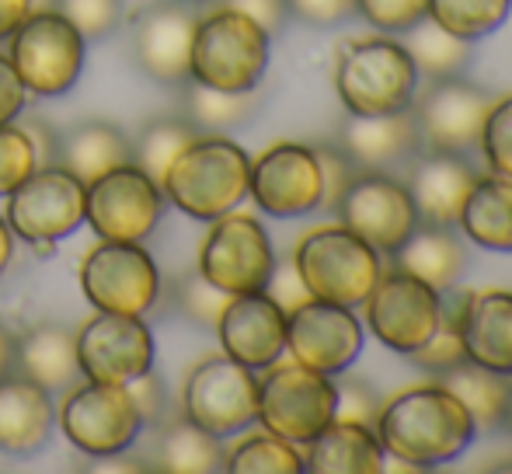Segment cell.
I'll return each instance as SVG.
<instances>
[{"instance_id": "1", "label": "cell", "mask_w": 512, "mask_h": 474, "mask_svg": "<svg viewBox=\"0 0 512 474\" xmlns=\"http://www.w3.org/2000/svg\"><path fill=\"white\" fill-rule=\"evenodd\" d=\"M377 436L384 454L408 471H432L464 457L478 426L443 384H415L380 405Z\"/></svg>"}, {"instance_id": "2", "label": "cell", "mask_w": 512, "mask_h": 474, "mask_svg": "<svg viewBox=\"0 0 512 474\" xmlns=\"http://www.w3.org/2000/svg\"><path fill=\"white\" fill-rule=\"evenodd\" d=\"M251 157L223 133H199L161 178V192L192 220H216L248 199Z\"/></svg>"}, {"instance_id": "3", "label": "cell", "mask_w": 512, "mask_h": 474, "mask_svg": "<svg viewBox=\"0 0 512 474\" xmlns=\"http://www.w3.org/2000/svg\"><path fill=\"white\" fill-rule=\"evenodd\" d=\"M418 70L405 42L363 35L338 46L335 53V95L349 116H391L415 102Z\"/></svg>"}, {"instance_id": "4", "label": "cell", "mask_w": 512, "mask_h": 474, "mask_svg": "<svg viewBox=\"0 0 512 474\" xmlns=\"http://www.w3.org/2000/svg\"><path fill=\"white\" fill-rule=\"evenodd\" d=\"M272 35L248 14L220 4L196 21L189 81L216 91H258L269 70Z\"/></svg>"}, {"instance_id": "5", "label": "cell", "mask_w": 512, "mask_h": 474, "mask_svg": "<svg viewBox=\"0 0 512 474\" xmlns=\"http://www.w3.org/2000/svg\"><path fill=\"white\" fill-rule=\"evenodd\" d=\"M290 262L304 283L307 297L352 307V311L363 307V300L370 297L380 272H384L380 251L342 224L310 227L297 241Z\"/></svg>"}, {"instance_id": "6", "label": "cell", "mask_w": 512, "mask_h": 474, "mask_svg": "<svg viewBox=\"0 0 512 474\" xmlns=\"http://www.w3.org/2000/svg\"><path fill=\"white\" fill-rule=\"evenodd\" d=\"M258 426L283 440L307 447L324 426L335 422V377L300 366L297 359L258 370Z\"/></svg>"}, {"instance_id": "7", "label": "cell", "mask_w": 512, "mask_h": 474, "mask_svg": "<svg viewBox=\"0 0 512 474\" xmlns=\"http://www.w3.org/2000/svg\"><path fill=\"white\" fill-rule=\"evenodd\" d=\"M88 42L60 11H35L7 39V60L28 98H63L84 70Z\"/></svg>"}, {"instance_id": "8", "label": "cell", "mask_w": 512, "mask_h": 474, "mask_svg": "<svg viewBox=\"0 0 512 474\" xmlns=\"http://www.w3.org/2000/svg\"><path fill=\"white\" fill-rule=\"evenodd\" d=\"M60 433L84 457H108L133 450L143 433V419L129 398L126 384L77 377L56 405Z\"/></svg>"}, {"instance_id": "9", "label": "cell", "mask_w": 512, "mask_h": 474, "mask_svg": "<svg viewBox=\"0 0 512 474\" xmlns=\"http://www.w3.org/2000/svg\"><path fill=\"white\" fill-rule=\"evenodd\" d=\"M77 283L95 311L150 314L161 300V269L143 241H98L77 265Z\"/></svg>"}, {"instance_id": "10", "label": "cell", "mask_w": 512, "mask_h": 474, "mask_svg": "<svg viewBox=\"0 0 512 474\" xmlns=\"http://www.w3.org/2000/svg\"><path fill=\"white\" fill-rule=\"evenodd\" d=\"M276 248L262 220L251 213H223L209 220V231L199 241L196 269L223 293H255L265 290L276 272Z\"/></svg>"}, {"instance_id": "11", "label": "cell", "mask_w": 512, "mask_h": 474, "mask_svg": "<svg viewBox=\"0 0 512 474\" xmlns=\"http://www.w3.org/2000/svg\"><path fill=\"white\" fill-rule=\"evenodd\" d=\"M182 415L220 440L241 436L258 422V373L223 353L199 359L182 384Z\"/></svg>"}, {"instance_id": "12", "label": "cell", "mask_w": 512, "mask_h": 474, "mask_svg": "<svg viewBox=\"0 0 512 474\" xmlns=\"http://www.w3.org/2000/svg\"><path fill=\"white\" fill-rule=\"evenodd\" d=\"M88 185L60 164H39L7 192L4 220L25 244H56L84 224Z\"/></svg>"}, {"instance_id": "13", "label": "cell", "mask_w": 512, "mask_h": 474, "mask_svg": "<svg viewBox=\"0 0 512 474\" xmlns=\"http://www.w3.org/2000/svg\"><path fill=\"white\" fill-rule=\"evenodd\" d=\"M164 192L136 161L108 168L84 192V224L98 241H147L164 213Z\"/></svg>"}, {"instance_id": "14", "label": "cell", "mask_w": 512, "mask_h": 474, "mask_svg": "<svg viewBox=\"0 0 512 474\" xmlns=\"http://www.w3.org/2000/svg\"><path fill=\"white\" fill-rule=\"evenodd\" d=\"M331 213H338V224L373 244L380 255H394L418 227L408 185L387 171H356Z\"/></svg>"}, {"instance_id": "15", "label": "cell", "mask_w": 512, "mask_h": 474, "mask_svg": "<svg viewBox=\"0 0 512 474\" xmlns=\"http://www.w3.org/2000/svg\"><path fill=\"white\" fill-rule=\"evenodd\" d=\"M363 311L366 328L377 335L380 346L411 356L439 328V290L405 269L380 272L377 286L363 300Z\"/></svg>"}, {"instance_id": "16", "label": "cell", "mask_w": 512, "mask_h": 474, "mask_svg": "<svg viewBox=\"0 0 512 474\" xmlns=\"http://www.w3.org/2000/svg\"><path fill=\"white\" fill-rule=\"evenodd\" d=\"M411 116L422 133V147L446 150V154H471L481 147V129H485L492 95L467 77H436L425 84L422 95H415Z\"/></svg>"}, {"instance_id": "17", "label": "cell", "mask_w": 512, "mask_h": 474, "mask_svg": "<svg viewBox=\"0 0 512 474\" xmlns=\"http://www.w3.org/2000/svg\"><path fill=\"white\" fill-rule=\"evenodd\" d=\"M248 196L255 199L258 210L279 220L307 217V213L321 210L324 185L314 147L293 140L265 147L251 161Z\"/></svg>"}, {"instance_id": "18", "label": "cell", "mask_w": 512, "mask_h": 474, "mask_svg": "<svg viewBox=\"0 0 512 474\" xmlns=\"http://www.w3.org/2000/svg\"><path fill=\"white\" fill-rule=\"evenodd\" d=\"M154 332L140 314L95 311L77 328L81 377L102 384H129L154 366Z\"/></svg>"}, {"instance_id": "19", "label": "cell", "mask_w": 512, "mask_h": 474, "mask_svg": "<svg viewBox=\"0 0 512 474\" xmlns=\"http://www.w3.org/2000/svg\"><path fill=\"white\" fill-rule=\"evenodd\" d=\"M286 353L300 366L338 377L363 353V321L352 307L307 297L286 311Z\"/></svg>"}, {"instance_id": "20", "label": "cell", "mask_w": 512, "mask_h": 474, "mask_svg": "<svg viewBox=\"0 0 512 474\" xmlns=\"http://www.w3.org/2000/svg\"><path fill=\"white\" fill-rule=\"evenodd\" d=\"M213 332L223 356L237 359L255 373L286 353V311L269 290L234 293L223 304Z\"/></svg>"}, {"instance_id": "21", "label": "cell", "mask_w": 512, "mask_h": 474, "mask_svg": "<svg viewBox=\"0 0 512 474\" xmlns=\"http://www.w3.org/2000/svg\"><path fill=\"white\" fill-rule=\"evenodd\" d=\"M199 14L185 0H161L140 11L133 25V56L157 84H185Z\"/></svg>"}, {"instance_id": "22", "label": "cell", "mask_w": 512, "mask_h": 474, "mask_svg": "<svg viewBox=\"0 0 512 474\" xmlns=\"http://www.w3.org/2000/svg\"><path fill=\"white\" fill-rule=\"evenodd\" d=\"M478 171L464 154L446 150H418L408 161V196L415 203L418 224L457 227L460 210L471 196Z\"/></svg>"}, {"instance_id": "23", "label": "cell", "mask_w": 512, "mask_h": 474, "mask_svg": "<svg viewBox=\"0 0 512 474\" xmlns=\"http://www.w3.org/2000/svg\"><path fill=\"white\" fill-rule=\"evenodd\" d=\"M338 147L356 171H391L422 150V133L411 109L391 116H349L338 133Z\"/></svg>"}, {"instance_id": "24", "label": "cell", "mask_w": 512, "mask_h": 474, "mask_svg": "<svg viewBox=\"0 0 512 474\" xmlns=\"http://www.w3.org/2000/svg\"><path fill=\"white\" fill-rule=\"evenodd\" d=\"M56 429V401L35 380L11 373L0 380V454H39Z\"/></svg>"}, {"instance_id": "25", "label": "cell", "mask_w": 512, "mask_h": 474, "mask_svg": "<svg viewBox=\"0 0 512 474\" xmlns=\"http://www.w3.org/2000/svg\"><path fill=\"white\" fill-rule=\"evenodd\" d=\"M150 429H154V436H150L147 461H143L147 471H164V474L223 471V457H227L223 440L206 433V429H199L196 422H189L182 412L164 415V419Z\"/></svg>"}, {"instance_id": "26", "label": "cell", "mask_w": 512, "mask_h": 474, "mask_svg": "<svg viewBox=\"0 0 512 474\" xmlns=\"http://www.w3.org/2000/svg\"><path fill=\"white\" fill-rule=\"evenodd\" d=\"M14 373L35 380L39 387L53 391H67L77 377V328L63 325V321H39V325L25 328L14 346Z\"/></svg>"}, {"instance_id": "27", "label": "cell", "mask_w": 512, "mask_h": 474, "mask_svg": "<svg viewBox=\"0 0 512 474\" xmlns=\"http://www.w3.org/2000/svg\"><path fill=\"white\" fill-rule=\"evenodd\" d=\"M460 335L471 363L512 377V290H474Z\"/></svg>"}, {"instance_id": "28", "label": "cell", "mask_w": 512, "mask_h": 474, "mask_svg": "<svg viewBox=\"0 0 512 474\" xmlns=\"http://www.w3.org/2000/svg\"><path fill=\"white\" fill-rule=\"evenodd\" d=\"M384 443L377 429L363 422L335 419L304 447V471L310 474H380Z\"/></svg>"}, {"instance_id": "29", "label": "cell", "mask_w": 512, "mask_h": 474, "mask_svg": "<svg viewBox=\"0 0 512 474\" xmlns=\"http://www.w3.org/2000/svg\"><path fill=\"white\" fill-rule=\"evenodd\" d=\"M53 161L88 185L98 175H105L108 168H119V164L133 161V140L115 122L88 119L56 136Z\"/></svg>"}, {"instance_id": "30", "label": "cell", "mask_w": 512, "mask_h": 474, "mask_svg": "<svg viewBox=\"0 0 512 474\" xmlns=\"http://www.w3.org/2000/svg\"><path fill=\"white\" fill-rule=\"evenodd\" d=\"M394 258H398V269L418 276L422 283H429L432 290H439V293L457 286L467 269L464 241L453 234V227L418 224L415 234L394 251Z\"/></svg>"}, {"instance_id": "31", "label": "cell", "mask_w": 512, "mask_h": 474, "mask_svg": "<svg viewBox=\"0 0 512 474\" xmlns=\"http://www.w3.org/2000/svg\"><path fill=\"white\" fill-rule=\"evenodd\" d=\"M457 227L467 241H474L485 251H512V178L488 175L474 182L464 210H460Z\"/></svg>"}, {"instance_id": "32", "label": "cell", "mask_w": 512, "mask_h": 474, "mask_svg": "<svg viewBox=\"0 0 512 474\" xmlns=\"http://www.w3.org/2000/svg\"><path fill=\"white\" fill-rule=\"evenodd\" d=\"M439 384L471 412L478 433H495V429H502V419H506V408L512 398L509 373H495V370H488V366H478L467 359V363L446 370L443 377H439Z\"/></svg>"}, {"instance_id": "33", "label": "cell", "mask_w": 512, "mask_h": 474, "mask_svg": "<svg viewBox=\"0 0 512 474\" xmlns=\"http://www.w3.org/2000/svg\"><path fill=\"white\" fill-rule=\"evenodd\" d=\"M401 35H405V49L411 60H415L418 77H425V81L464 74L467 60H471V42L450 35L446 28H439L429 18H422L418 25H411Z\"/></svg>"}, {"instance_id": "34", "label": "cell", "mask_w": 512, "mask_h": 474, "mask_svg": "<svg viewBox=\"0 0 512 474\" xmlns=\"http://www.w3.org/2000/svg\"><path fill=\"white\" fill-rule=\"evenodd\" d=\"M223 471L230 474H304V447L283 436L258 429L248 433L227 450Z\"/></svg>"}, {"instance_id": "35", "label": "cell", "mask_w": 512, "mask_h": 474, "mask_svg": "<svg viewBox=\"0 0 512 474\" xmlns=\"http://www.w3.org/2000/svg\"><path fill=\"white\" fill-rule=\"evenodd\" d=\"M258 109L255 91H216L206 84H196L185 91V119L199 133H227V129L244 126Z\"/></svg>"}, {"instance_id": "36", "label": "cell", "mask_w": 512, "mask_h": 474, "mask_svg": "<svg viewBox=\"0 0 512 474\" xmlns=\"http://www.w3.org/2000/svg\"><path fill=\"white\" fill-rule=\"evenodd\" d=\"M196 136H199V129L192 126V122L185 119V116L154 119V122H147V126L140 129V136H136L133 161L140 164V168L147 171V175L154 178L157 185H161L168 164L175 161V157L182 154V150L189 147Z\"/></svg>"}, {"instance_id": "37", "label": "cell", "mask_w": 512, "mask_h": 474, "mask_svg": "<svg viewBox=\"0 0 512 474\" xmlns=\"http://www.w3.org/2000/svg\"><path fill=\"white\" fill-rule=\"evenodd\" d=\"M512 0H429V21L464 42H478L506 25Z\"/></svg>"}, {"instance_id": "38", "label": "cell", "mask_w": 512, "mask_h": 474, "mask_svg": "<svg viewBox=\"0 0 512 474\" xmlns=\"http://www.w3.org/2000/svg\"><path fill=\"white\" fill-rule=\"evenodd\" d=\"M175 297V311L182 314L185 321L192 325H203V328H216V318H220L223 304L230 300V293L216 290L209 279L199 276V269H192L189 276H182L171 290Z\"/></svg>"}, {"instance_id": "39", "label": "cell", "mask_w": 512, "mask_h": 474, "mask_svg": "<svg viewBox=\"0 0 512 474\" xmlns=\"http://www.w3.org/2000/svg\"><path fill=\"white\" fill-rule=\"evenodd\" d=\"M39 168V154L21 122H0V199L32 171Z\"/></svg>"}, {"instance_id": "40", "label": "cell", "mask_w": 512, "mask_h": 474, "mask_svg": "<svg viewBox=\"0 0 512 474\" xmlns=\"http://www.w3.org/2000/svg\"><path fill=\"white\" fill-rule=\"evenodd\" d=\"M481 154H485L492 175L512 178V91L502 95L499 102H492L481 129Z\"/></svg>"}, {"instance_id": "41", "label": "cell", "mask_w": 512, "mask_h": 474, "mask_svg": "<svg viewBox=\"0 0 512 474\" xmlns=\"http://www.w3.org/2000/svg\"><path fill=\"white\" fill-rule=\"evenodd\" d=\"M56 11L84 35V42H95L119 28L122 0H56Z\"/></svg>"}, {"instance_id": "42", "label": "cell", "mask_w": 512, "mask_h": 474, "mask_svg": "<svg viewBox=\"0 0 512 474\" xmlns=\"http://www.w3.org/2000/svg\"><path fill=\"white\" fill-rule=\"evenodd\" d=\"M356 14L384 35H401L429 18V0H356Z\"/></svg>"}, {"instance_id": "43", "label": "cell", "mask_w": 512, "mask_h": 474, "mask_svg": "<svg viewBox=\"0 0 512 474\" xmlns=\"http://www.w3.org/2000/svg\"><path fill=\"white\" fill-rule=\"evenodd\" d=\"M335 394H338L335 419H349V422H363V426H377L380 394L373 391V384H366L363 377L349 373V377H338L335 380Z\"/></svg>"}, {"instance_id": "44", "label": "cell", "mask_w": 512, "mask_h": 474, "mask_svg": "<svg viewBox=\"0 0 512 474\" xmlns=\"http://www.w3.org/2000/svg\"><path fill=\"white\" fill-rule=\"evenodd\" d=\"M126 391H129V398H133L136 412H140L143 429L157 426V422L168 415V408H171L168 405V391H164V380L154 373V366H150L147 373H140V377L129 380Z\"/></svg>"}, {"instance_id": "45", "label": "cell", "mask_w": 512, "mask_h": 474, "mask_svg": "<svg viewBox=\"0 0 512 474\" xmlns=\"http://www.w3.org/2000/svg\"><path fill=\"white\" fill-rule=\"evenodd\" d=\"M317 164H321V185H324V199L321 210H335L338 196L345 192V185L356 175V164L342 154V147H314Z\"/></svg>"}, {"instance_id": "46", "label": "cell", "mask_w": 512, "mask_h": 474, "mask_svg": "<svg viewBox=\"0 0 512 474\" xmlns=\"http://www.w3.org/2000/svg\"><path fill=\"white\" fill-rule=\"evenodd\" d=\"M286 7H290V18L314 28H335L356 18V0H286Z\"/></svg>"}, {"instance_id": "47", "label": "cell", "mask_w": 512, "mask_h": 474, "mask_svg": "<svg viewBox=\"0 0 512 474\" xmlns=\"http://www.w3.org/2000/svg\"><path fill=\"white\" fill-rule=\"evenodd\" d=\"M220 4L248 14V18L258 21L269 35H279L286 28V21H290V7H286V0H220Z\"/></svg>"}, {"instance_id": "48", "label": "cell", "mask_w": 512, "mask_h": 474, "mask_svg": "<svg viewBox=\"0 0 512 474\" xmlns=\"http://www.w3.org/2000/svg\"><path fill=\"white\" fill-rule=\"evenodd\" d=\"M25 102H28V91L21 84L18 70L11 67L7 53H0V122H11L25 112Z\"/></svg>"}, {"instance_id": "49", "label": "cell", "mask_w": 512, "mask_h": 474, "mask_svg": "<svg viewBox=\"0 0 512 474\" xmlns=\"http://www.w3.org/2000/svg\"><path fill=\"white\" fill-rule=\"evenodd\" d=\"M265 290L279 300V307H283V311H293V307L307 300V290H304V283H300L293 262H286L283 269L276 265V272H272V279H269V286H265Z\"/></svg>"}, {"instance_id": "50", "label": "cell", "mask_w": 512, "mask_h": 474, "mask_svg": "<svg viewBox=\"0 0 512 474\" xmlns=\"http://www.w3.org/2000/svg\"><path fill=\"white\" fill-rule=\"evenodd\" d=\"M32 14V0H0V42L14 35V28Z\"/></svg>"}, {"instance_id": "51", "label": "cell", "mask_w": 512, "mask_h": 474, "mask_svg": "<svg viewBox=\"0 0 512 474\" xmlns=\"http://www.w3.org/2000/svg\"><path fill=\"white\" fill-rule=\"evenodd\" d=\"M14 346H18V335L0 321V380L14 373Z\"/></svg>"}, {"instance_id": "52", "label": "cell", "mask_w": 512, "mask_h": 474, "mask_svg": "<svg viewBox=\"0 0 512 474\" xmlns=\"http://www.w3.org/2000/svg\"><path fill=\"white\" fill-rule=\"evenodd\" d=\"M14 258V231L7 227L4 213H0V276L7 272V265H11Z\"/></svg>"}, {"instance_id": "53", "label": "cell", "mask_w": 512, "mask_h": 474, "mask_svg": "<svg viewBox=\"0 0 512 474\" xmlns=\"http://www.w3.org/2000/svg\"><path fill=\"white\" fill-rule=\"evenodd\" d=\"M35 11H56V0H32V14Z\"/></svg>"}, {"instance_id": "54", "label": "cell", "mask_w": 512, "mask_h": 474, "mask_svg": "<svg viewBox=\"0 0 512 474\" xmlns=\"http://www.w3.org/2000/svg\"><path fill=\"white\" fill-rule=\"evenodd\" d=\"M502 429L512 436V398H509V408H506V419H502Z\"/></svg>"}, {"instance_id": "55", "label": "cell", "mask_w": 512, "mask_h": 474, "mask_svg": "<svg viewBox=\"0 0 512 474\" xmlns=\"http://www.w3.org/2000/svg\"><path fill=\"white\" fill-rule=\"evenodd\" d=\"M488 471H512V461H506V464H502V461H492V464H488Z\"/></svg>"}, {"instance_id": "56", "label": "cell", "mask_w": 512, "mask_h": 474, "mask_svg": "<svg viewBox=\"0 0 512 474\" xmlns=\"http://www.w3.org/2000/svg\"><path fill=\"white\" fill-rule=\"evenodd\" d=\"M185 4H213V0H185Z\"/></svg>"}]
</instances>
